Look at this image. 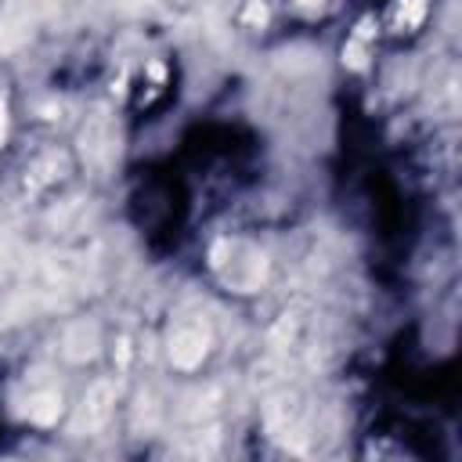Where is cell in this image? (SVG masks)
<instances>
[{"mask_svg":"<svg viewBox=\"0 0 462 462\" xmlns=\"http://www.w3.org/2000/svg\"><path fill=\"white\" fill-rule=\"evenodd\" d=\"M4 130H7V116H4V105H0V141H4Z\"/></svg>","mask_w":462,"mask_h":462,"instance_id":"6da1fadb","label":"cell"},{"mask_svg":"<svg viewBox=\"0 0 462 462\" xmlns=\"http://www.w3.org/2000/svg\"><path fill=\"white\" fill-rule=\"evenodd\" d=\"M300 7H314V4H321V0H296Z\"/></svg>","mask_w":462,"mask_h":462,"instance_id":"7a4b0ae2","label":"cell"}]
</instances>
